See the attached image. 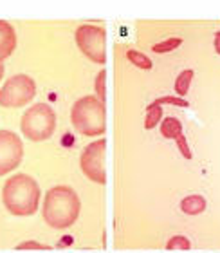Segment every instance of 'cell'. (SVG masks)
<instances>
[{
  "label": "cell",
  "instance_id": "cell-9",
  "mask_svg": "<svg viewBox=\"0 0 220 253\" xmlns=\"http://www.w3.org/2000/svg\"><path fill=\"white\" fill-rule=\"evenodd\" d=\"M16 47V33L9 22L0 20V63L9 58Z\"/></svg>",
  "mask_w": 220,
  "mask_h": 253
},
{
  "label": "cell",
  "instance_id": "cell-19",
  "mask_svg": "<svg viewBox=\"0 0 220 253\" xmlns=\"http://www.w3.org/2000/svg\"><path fill=\"white\" fill-rule=\"evenodd\" d=\"M175 143H177V148H179V152L183 154V158L184 159H191V150H189V145H188V139L183 136H179L177 139H175Z\"/></svg>",
  "mask_w": 220,
  "mask_h": 253
},
{
  "label": "cell",
  "instance_id": "cell-13",
  "mask_svg": "<svg viewBox=\"0 0 220 253\" xmlns=\"http://www.w3.org/2000/svg\"><path fill=\"white\" fill-rule=\"evenodd\" d=\"M163 122V107L157 105L155 101L147 107V116H145V128L152 130L153 126H157Z\"/></svg>",
  "mask_w": 220,
  "mask_h": 253
},
{
  "label": "cell",
  "instance_id": "cell-10",
  "mask_svg": "<svg viewBox=\"0 0 220 253\" xmlns=\"http://www.w3.org/2000/svg\"><path fill=\"white\" fill-rule=\"evenodd\" d=\"M181 210H183V213H186V215H200V213L206 210V199L199 194L186 195V197L181 201Z\"/></svg>",
  "mask_w": 220,
  "mask_h": 253
},
{
  "label": "cell",
  "instance_id": "cell-12",
  "mask_svg": "<svg viewBox=\"0 0 220 253\" xmlns=\"http://www.w3.org/2000/svg\"><path fill=\"white\" fill-rule=\"evenodd\" d=\"M193 78H195V73L191 71V69H186V71H183V73H179L177 80H175V85H173L175 94H177L179 98H184V96L188 94L189 85H191Z\"/></svg>",
  "mask_w": 220,
  "mask_h": 253
},
{
  "label": "cell",
  "instance_id": "cell-14",
  "mask_svg": "<svg viewBox=\"0 0 220 253\" xmlns=\"http://www.w3.org/2000/svg\"><path fill=\"white\" fill-rule=\"evenodd\" d=\"M126 60H128L132 65H136V67L143 69V71H150V69L153 67L152 60L148 58L145 53H141V51H136V49H128V51H126Z\"/></svg>",
  "mask_w": 220,
  "mask_h": 253
},
{
  "label": "cell",
  "instance_id": "cell-21",
  "mask_svg": "<svg viewBox=\"0 0 220 253\" xmlns=\"http://www.w3.org/2000/svg\"><path fill=\"white\" fill-rule=\"evenodd\" d=\"M213 47H215L217 54L220 56V31L215 33V38H213Z\"/></svg>",
  "mask_w": 220,
  "mask_h": 253
},
{
  "label": "cell",
  "instance_id": "cell-4",
  "mask_svg": "<svg viewBox=\"0 0 220 253\" xmlns=\"http://www.w3.org/2000/svg\"><path fill=\"white\" fill-rule=\"evenodd\" d=\"M20 130L29 141H47L56 132V112L47 103H35L24 112Z\"/></svg>",
  "mask_w": 220,
  "mask_h": 253
},
{
  "label": "cell",
  "instance_id": "cell-22",
  "mask_svg": "<svg viewBox=\"0 0 220 253\" xmlns=\"http://www.w3.org/2000/svg\"><path fill=\"white\" fill-rule=\"evenodd\" d=\"M74 243V239L73 237H62V241H60V244H58V246H60V248H63V246H71V244Z\"/></svg>",
  "mask_w": 220,
  "mask_h": 253
},
{
  "label": "cell",
  "instance_id": "cell-7",
  "mask_svg": "<svg viewBox=\"0 0 220 253\" xmlns=\"http://www.w3.org/2000/svg\"><path fill=\"white\" fill-rule=\"evenodd\" d=\"M105 152H107V139L100 137L96 141L89 143L81 150L79 156V169L87 179H90L96 185L107 183V170H105Z\"/></svg>",
  "mask_w": 220,
  "mask_h": 253
},
{
  "label": "cell",
  "instance_id": "cell-23",
  "mask_svg": "<svg viewBox=\"0 0 220 253\" xmlns=\"http://www.w3.org/2000/svg\"><path fill=\"white\" fill-rule=\"evenodd\" d=\"M2 76H4V65L0 63V80H2Z\"/></svg>",
  "mask_w": 220,
  "mask_h": 253
},
{
  "label": "cell",
  "instance_id": "cell-6",
  "mask_svg": "<svg viewBox=\"0 0 220 253\" xmlns=\"http://www.w3.org/2000/svg\"><path fill=\"white\" fill-rule=\"evenodd\" d=\"M37 94V84L27 74H15L0 89V105L5 109H20Z\"/></svg>",
  "mask_w": 220,
  "mask_h": 253
},
{
  "label": "cell",
  "instance_id": "cell-18",
  "mask_svg": "<svg viewBox=\"0 0 220 253\" xmlns=\"http://www.w3.org/2000/svg\"><path fill=\"white\" fill-rule=\"evenodd\" d=\"M155 103L157 105H173V107H183V109H188L189 103L184 98H179V96H161V98H157L155 100Z\"/></svg>",
  "mask_w": 220,
  "mask_h": 253
},
{
  "label": "cell",
  "instance_id": "cell-3",
  "mask_svg": "<svg viewBox=\"0 0 220 253\" xmlns=\"http://www.w3.org/2000/svg\"><path fill=\"white\" fill-rule=\"evenodd\" d=\"M71 123L81 136H103L107 130L105 103L92 94L79 98L71 109Z\"/></svg>",
  "mask_w": 220,
  "mask_h": 253
},
{
  "label": "cell",
  "instance_id": "cell-2",
  "mask_svg": "<svg viewBox=\"0 0 220 253\" xmlns=\"http://www.w3.org/2000/svg\"><path fill=\"white\" fill-rule=\"evenodd\" d=\"M40 195L42 192L35 177L27 174H15L4 183L2 203L11 215L29 217L38 211Z\"/></svg>",
  "mask_w": 220,
  "mask_h": 253
},
{
  "label": "cell",
  "instance_id": "cell-5",
  "mask_svg": "<svg viewBox=\"0 0 220 253\" xmlns=\"http://www.w3.org/2000/svg\"><path fill=\"white\" fill-rule=\"evenodd\" d=\"M76 45L81 53L94 63L105 65L107 62V31L101 26L83 24L74 33Z\"/></svg>",
  "mask_w": 220,
  "mask_h": 253
},
{
  "label": "cell",
  "instance_id": "cell-16",
  "mask_svg": "<svg viewBox=\"0 0 220 253\" xmlns=\"http://www.w3.org/2000/svg\"><path fill=\"white\" fill-rule=\"evenodd\" d=\"M94 90H96V98L105 103V98H107V71L105 69H101L100 73L96 74Z\"/></svg>",
  "mask_w": 220,
  "mask_h": 253
},
{
  "label": "cell",
  "instance_id": "cell-17",
  "mask_svg": "<svg viewBox=\"0 0 220 253\" xmlns=\"http://www.w3.org/2000/svg\"><path fill=\"white\" fill-rule=\"evenodd\" d=\"M191 243L186 235H173L166 243V250H189Z\"/></svg>",
  "mask_w": 220,
  "mask_h": 253
},
{
  "label": "cell",
  "instance_id": "cell-20",
  "mask_svg": "<svg viewBox=\"0 0 220 253\" xmlns=\"http://www.w3.org/2000/svg\"><path fill=\"white\" fill-rule=\"evenodd\" d=\"M51 246L43 243H38V241H26V243L16 244V250H49Z\"/></svg>",
  "mask_w": 220,
  "mask_h": 253
},
{
  "label": "cell",
  "instance_id": "cell-15",
  "mask_svg": "<svg viewBox=\"0 0 220 253\" xmlns=\"http://www.w3.org/2000/svg\"><path fill=\"white\" fill-rule=\"evenodd\" d=\"M181 45H183V38L168 37V38H164V40H161V42L153 43L152 51L153 53H157V54H164V53H172V51L179 49Z\"/></svg>",
  "mask_w": 220,
  "mask_h": 253
},
{
  "label": "cell",
  "instance_id": "cell-11",
  "mask_svg": "<svg viewBox=\"0 0 220 253\" xmlns=\"http://www.w3.org/2000/svg\"><path fill=\"white\" fill-rule=\"evenodd\" d=\"M159 125H161L159 126V128H161V134H163V137H166V139H177L179 136H183V123L179 122L177 118L168 116V118H164Z\"/></svg>",
  "mask_w": 220,
  "mask_h": 253
},
{
  "label": "cell",
  "instance_id": "cell-8",
  "mask_svg": "<svg viewBox=\"0 0 220 253\" xmlns=\"http://www.w3.org/2000/svg\"><path fill=\"white\" fill-rule=\"evenodd\" d=\"M24 159V143L18 134L0 130V177L20 167Z\"/></svg>",
  "mask_w": 220,
  "mask_h": 253
},
{
  "label": "cell",
  "instance_id": "cell-1",
  "mask_svg": "<svg viewBox=\"0 0 220 253\" xmlns=\"http://www.w3.org/2000/svg\"><path fill=\"white\" fill-rule=\"evenodd\" d=\"M81 203L74 188L67 185H58L47 190L43 197L42 215L53 230H67L78 221Z\"/></svg>",
  "mask_w": 220,
  "mask_h": 253
}]
</instances>
